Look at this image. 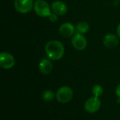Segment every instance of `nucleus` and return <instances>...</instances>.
Segmentation results:
<instances>
[{
	"label": "nucleus",
	"instance_id": "obj_2",
	"mask_svg": "<svg viewBox=\"0 0 120 120\" xmlns=\"http://www.w3.org/2000/svg\"><path fill=\"white\" fill-rule=\"evenodd\" d=\"M34 10L36 14L40 17H49L51 13V7L44 0H37L34 4Z\"/></svg>",
	"mask_w": 120,
	"mask_h": 120
},
{
	"label": "nucleus",
	"instance_id": "obj_12",
	"mask_svg": "<svg viewBox=\"0 0 120 120\" xmlns=\"http://www.w3.org/2000/svg\"><path fill=\"white\" fill-rule=\"evenodd\" d=\"M75 28H76L77 33L83 34L88 32V31L89 30V28H90V25L86 21H81L77 24Z\"/></svg>",
	"mask_w": 120,
	"mask_h": 120
},
{
	"label": "nucleus",
	"instance_id": "obj_5",
	"mask_svg": "<svg viewBox=\"0 0 120 120\" xmlns=\"http://www.w3.org/2000/svg\"><path fill=\"white\" fill-rule=\"evenodd\" d=\"M15 65V58L8 52H1L0 54V66L4 69H11Z\"/></svg>",
	"mask_w": 120,
	"mask_h": 120
},
{
	"label": "nucleus",
	"instance_id": "obj_8",
	"mask_svg": "<svg viewBox=\"0 0 120 120\" xmlns=\"http://www.w3.org/2000/svg\"><path fill=\"white\" fill-rule=\"evenodd\" d=\"M75 31L76 28L71 22H64L59 27L60 34L65 38H69L73 36Z\"/></svg>",
	"mask_w": 120,
	"mask_h": 120
},
{
	"label": "nucleus",
	"instance_id": "obj_15",
	"mask_svg": "<svg viewBox=\"0 0 120 120\" xmlns=\"http://www.w3.org/2000/svg\"><path fill=\"white\" fill-rule=\"evenodd\" d=\"M48 18H49V20L51 22H55L57 21L58 19V15L56 14V13H51V15L48 17Z\"/></svg>",
	"mask_w": 120,
	"mask_h": 120
},
{
	"label": "nucleus",
	"instance_id": "obj_18",
	"mask_svg": "<svg viewBox=\"0 0 120 120\" xmlns=\"http://www.w3.org/2000/svg\"><path fill=\"white\" fill-rule=\"evenodd\" d=\"M117 102L118 103V104H120V97H118V98L117 99Z\"/></svg>",
	"mask_w": 120,
	"mask_h": 120
},
{
	"label": "nucleus",
	"instance_id": "obj_7",
	"mask_svg": "<svg viewBox=\"0 0 120 120\" xmlns=\"http://www.w3.org/2000/svg\"><path fill=\"white\" fill-rule=\"evenodd\" d=\"M72 44L75 49L82 51L85 49L87 46V40L83 34L77 33L72 39Z\"/></svg>",
	"mask_w": 120,
	"mask_h": 120
},
{
	"label": "nucleus",
	"instance_id": "obj_13",
	"mask_svg": "<svg viewBox=\"0 0 120 120\" xmlns=\"http://www.w3.org/2000/svg\"><path fill=\"white\" fill-rule=\"evenodd\" d=\"M55 98V94L51 90H46L42 93V98L46 102L52 101Z\"/></svg>",
	"mask_w": 120,
	"mask_h": 120
},
{
	"label": "nucleus",
	"instance_id": "obj_14",
	"mask_svg": "<svg viewBox=\"0 0 120 120\" xmlns=\"http://www.w3.org/2000/svg\"><path fill=\"white\" fill-rule=\"evenodd\" d=\"M92 93L94 94V96L98 98L99 96L103 95V89L99 84L94 85L93 86V88H92Z\"/></svg>",
	"mask_w": 120,
	"mask_h": 120
},
{
	"label": "nucleus",
	"instance_id": "obj_3",
	"mask_svg": "<svg viewBox=\"0 0 120 120\" xmlns=\"http://www.w3.org/2000/svg\"><path fill=\"white\" fill-rule=\"evenodd\" d=\"M73 98V91L69 86H62L56 92V99L61 103H67Z\"/></svg>",
	"mask_w": 120,
	"mask_h": 120
},
{
	"label": "nucleus",
	"instance_id": "obj_11",
	"mask_svg": "<svg viewBox=\"0 0 120 120\" xmlns=\"http://www.w3.org/2000/svg\"><path fill=\"white\" fill-rule=\"evenodd\" d=\"M39 70L43 75H48L53 70V64L50 59H43L39 64Z\"/></svg>",
	"mask_w": 120,
	"mask_h": 120
},
{
	"label": "nucleus",
	"instance_id": "obj_6",
	"mask_svg": "<svg viewBox=\"0 0 120 120\" xmlns=\"http://www.w3.org/2000/svg\"><path fill=\"white\" fill-rule=\"evenodd\" d=\"M101 105V102L100 99L97 97H91L89 98L85 104H84V109L86 112L89 113H94L97 112Z\"/></svg>",
	"mask_w": 120,
	"mask_h": 120
},
{
	"label": "nucleus",
	"instance_id": "obj_1",
	"mask_svg": "<svg viewBox=\"0 0 120 120\" xmlns=\"http://www.w3.org/2000/svg\"><path fill=\"white\" fill-rule=\"evenodd\" d=\"M45 52L49 59L58 60L63 58L65 53V47L60 41L51 40L45 46Z\"/></svg>",
	"mask_w": 120,
	"mask_h": 120
},
{
	"label": "nucleus",
	"instance_id": "obj_16",
	"mask_svg": "<svg viewBox=\"0 0 120 120\" xmlns=\"http://www.w3.org/2000/svg\"><path fill=\"white\" fill-rule=\"evenodd\" d=\"M115 93H116V95L117 96V97H120V84L117 86Z\"/></svg>",
	"mask_w": 120,
	"mask_h": 120
},
{
	"label": "nucleus",
	"instance_id": "obj_9",
	"mask_svg": "<svg viewBox=\"0 0 120 120\" xmlns=\"http://www.w3.org/2000/svg\"><path fill=\"white\" fill-rule=\"evenodd\" d=\"M51 10L58 15H63L68 12V6L61 1H55L51 4Z\"/></svg>",
	"mask_w": 120,
	"mask_h": 120
},
{
	"label": "nucleus",
	"instance_id": "obj_17",
	"mask_svg": "<svg viewBox=\"0 0 120 120\" xmlns=\"http://www.w3.org/2000/svg\"><path fill=\"white\" fill-rule=\"evenodd\" d=\"M117 34L118 35V37L120 39V23L118 25L117 28Z\"/></svg>",
	"mask_w": 120,
	"mask_h": 120
},
{
	"label": "nucleus",
	"instance_id": "obj_10",
	"mask_svg": "<svg viewBox=\"0 0 120 120\" xmlns=\"http://www.w3.org/2000/svg\"><path fill=\"white\" fill-rule=\"evenodd\" d=\"M103 42L105 47L108 49H114L118 46L119 39L115 34L109 33L103 37Z\"/></svg>",
	"mask_w": 120,
	"mask_h": 120
},
{
	"label": "nucleus",
	"instance_id": "obj_4",
	"mask_svg": "<svg viewBox=\"0 0 120 120\" xmlns=\"http://www.w3.org/2000/svg\"><path fill=\"white\" fill-rule=\"evenodd\" d=\"M33 0H15V9L20 13H27L34 8Z\"/></svg>",
	"mask_w": 120,
	"mask_h": 120
}]
</instances>
